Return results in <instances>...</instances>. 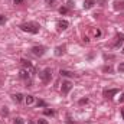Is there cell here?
<instances>
[{"instance_id":"7a4b0ae2","label":"cell","mask_w":124,"mask_h":124,"mask_svg":"<svg viewBox=\"0 0 124 124\" xmlns=\"http://www.w3.org/2000/svg\"><path fill=\"white\" fill-rule=\"evenodd\" d=\"M39 77H40V79H42L43 82H49L51 78H52V69H51V68H45V69L39 74Z\"/></svg>"},{"instance_id":"4dcf8cb0","label":"cell","mask_w":124,"mask_h":124,"mask_svg":"<svg viewBox=\"0 0 124 124\" xmlns=\"http://www.w3.org/2000/svg\"><path fill=\"white\" fill-rule=\"evenodd\" d=\"M123 52H124V51H123Z\"/></svg>"},{"instance_id":"52a82bcc","label":"cell","mask_w":124,"mask_h":124,"mask_svg":"<svg viewBox=\"0 0 124 124\" xmlns=\"http://www.w3.org/2000/svg\"><path fill=\"white\" fill-rule=\"evenodd\" d=\"M20 78L22 79H29L31 78V72L28 69H20Z\"/></svg>"},{"instance_id":"e0dca14e","label":"cell","mask_w":124,"mask_h":124,"mask_svg":"<svg viewBox=\"0 0 124 124\" xmlns=\"http://www.w3.org/2000/svg\"><path fill=\"white\" fill-rule=\"evenodd\" d=\"M36 105H38V107H46V102H45L43 100H38V102H36Z\"/></svg>"},{"instance_id":"4fadbf2b","label":"cell","mask_w":124,"mask_h":124,"mask_svg":"<svg viewBox=\"0 0 124 124\" xmlns=\"http://www.w3.org/2000/svg\"><path fill=\"white\" fill-rule=\"evenodd\" d=\"M63 52H65V48H63V46H58V48L55 49V55H56V56L63 55Z\"/></svg>"},{"instance_id":"ffe728a7","label":"cell","mask_w":124,"mask_h":124,"mask_svg":"<svg viewBox=\"0 0 124 124\" xmlns=\"http://www.w3.org/2000/svg\"><path fill=\"white\" fill-rule=\"evenodd\" d=\"M6 23V17L3 15H0V25H4Z\"/></svg>"},{"instance_id":"4316f807","label":"cell","mask_w":124,"mask_h":124,"mask_svg":"<svg viewBox=\"0 0 124 124\" xmlns=\"http://www.w3.org/2000/svg\"><path fill=\"white\" fill-rule=\"evenodd\" d=\"M1 114H7V110H6V107H4V108L1 110Z\"/></svg>"},{"instance_id":"d4e9b609","label":"cell","mask_w":124,"mask_h":124,"mask_svg":"<svg viewBox=\"0 0 124 124\" xmlns=\"http://www.w3.org/2000/svg\"><path fill=\"white\" fill-rule=\"evenodd\" d=\"M87 102H88V100H87V98H82V100L79 101V104H87Z\"/></svg>"},{"instance_id":"8992f818","label":"cell","mask_w":124,"mask_h":124,"mask_svg":"<svg viewBox=\"0 0 124 124\" xmlns=\"http://www.w3.org/2000/svg\"><path fill=\"white\" fill-rule=\"evenodd\" d=\"M22 65H23V66H25V68H26V69H28V71H29V72H33V71H35V69H33V66H32V63L29 61H26V59H22Z\"/></svg>"},{"instance_id":"f1b7e54d","label":"cell","mask_w":124,"mask_h":124,"mask_svg":"<svg viewBox=\"0 0 124 124\" xmlns=\"http://www.w3.org/2000/svg\"><path fill=\"white\" fill-rule=\"evenodd\" d=\"M121 116H123V118H124V108L121 110Z\"/></svg>"},{"instance_id":"9a60e30c","label":"cell","mask_w":124,"mask_h":124,"mask_svg":"<svg viewBox=\"0 0 124 124\" xmlns=\"http://www.w3.org/2000/svg\"><path fill=\"white\" fill-rule=\"evenodd\" d=\"M33 101H35V98H33V95H28V97L25 98V102H26L28 105H31V104H33Z\"/></svg>"},{"instance_id":"d6986e66","label":"cell","mask_w":124,"mask_h":124,"mask_svg":"<svg viewBox=\"0 0 124 124\" xmlns=\"http://www.w3.org/2000/svg\"><path fill=\"white\" fill-rule=\"evenodd\" d=\"M43 113H45V116H54V114H55V113H54V110H48V108H46Z\"/></svg>"},{"instance_id":"7402d4cb","label":"cell","mask_w":124,"mask_h":124,"mask_svg":"<svg viewBox=\"0 0 124 124\" xmlns=\"http://www.w3.org/2000/svg\"><path fill=\"white\" fill-rule=\"evenodd\" d=\"M66 7H68V9H71V7H74V1H71V0H69V1L66 3Z\"/></svg>"},{"instance_id":"ac0fdd59","label":"cell","mask_w":124,"mask_h":124,"mask_svg":"<svg viewBox=\"0 0 124 124\" xmlns=\"http://www.w3.org/2000/svg\"><path fill=\"white\" fill-rule=\"evenodd\" d=\"M13 124H25V121H23V118H20V117H17L15 121H13Z\"/></svg>"},{"instance_id":"83f0119b","label":"cell","mask_w":124,"mask_h":124,"mask_svg":"<svg viewBox=\"0 0 124 124\" xmlns=\"http://www.w3.org/2000/svg\"><path fill=\"white\" fill-rule=\"evenodd\" d=\"M120 102H124V94L121 95V98H120Z\"/></svg>"},{"instance_id":"7c38bea8","label":"cell","mask_w":124,"mask_h":124,"mask_svg":"<svg viewBox=\"0 0 124 124\" xmlns=\"http://www.w3.org/2000/svg\"><path fill=\"white\" fill-rule=\"evenodd\" d=\"M59 74H61L62 77H74V72L66 71V69H61V71H59Z\"/></svg>"},{"instance_id":"9c48e42d","label":"cell","mask_w":124,"mask_h":124,"mask_svg":"<svg viewBox=\"0 0 124 124\" xmlns=\"http://www.w3.org/2000/svg\"><path fill=\"white\" fill-rule=\"evenodd\" d=\"M68 26H69V23H68L66 20H61V22H58V28H59V31H65Z\"/></svg>"},{"instance_id":"277c9868","label":"cell","mask_w":124,"mask_h":124,"mask_svg":"<svg viewBox=\"0 0 124 124\" xmlns=\"http://www.w3.org/2000/svg\"><path fill=\"white\" fill-rule=\"evenodd\" d=\"M71 88H72V84H71L69 81H65V82H62V87H61L62 94H68L69 91H71Z\"/></svg>"},{"instance_id":"30bf717a","label":"cell","mask_w":124,"mask_h":124,"mask_svg":"<svg viewBox=\"0 0 124 124\" xmlns=\"http://www.w3.org/2000/svg\"><path fill=\"white\" fill-rule=\"evenodd\" d=\"M123 40H124V35H118V36H117V42L114 43V48H118V46L123 43Z\"/></svg>"},{"instance_id":"2e32d148","label":"cell","mask_w":124,"mask_h":124,"mask_svg":"<svg viewBox=\"0 0 124 124\" xmlns=\"http://www.w3.org/2000/svg\"><path fill=\"white\" fill-rule=\"evenodd\" d=\"M68 10H69V9H68V7H65V6H63V7H59V13H61V15H66V13H68Z\"/></svg>"},{"instance_id":"cb8c5ba5","label":"cell","mask_w":124,"mask_h":124,"mask_svg":"<svg viewBox=\"0 0 124 124\" xmlns=\"http://www.w3.org/2000/svg\"><path fill=\"white\" fill-rule=\"evenodd\" d=\"M36 124H48V121H46V120H42V118H40V120H38V123Z\"/></svg>"},{"instance_id":"ba28073f","label":"cell","mask_w":124,"mask_h":124,"mask_svg":"<svg viewBox=\"0 0 124 124\" xmlns=\"http://www.w3.org/2000/svg\"><path fill=\"white\" fill-rule=\"evenodd\" d=\"M94 4H95V0H85L82 6H84V9H87V10H88V9L94 7Z\"/></svg>"},{"instance_id":"3957f363","label":"cell","mask_w":124,"mask_h":124,"mask_svg":"<svg viewBox=\"0 0 124 124\" xmlns=\"http://www.w3.org/2000/svg\"><path fill=\"white\" fill-rule=\"evenodd\" d=\"M32 54L35 56H43L45 55V46H33L32 48Z\"/></svg>"},{"instance_id":"5b68a950","label":"cell","mask_w":124,"mask_h":124,"mask_svg":"<svg viewBox=\"0 0 124 124\" xmlns=\"http://www.w3.org/2000/svg\"><path fill=\"white\" fill-rule=\"evenodd\" d=\"M116 94H118V90H117V88H113V90H105V91H104V97H105V98H108V100H111Z\"/></svg>"},{"instance_id":"6da1fadb","label":"cell","mask_w":124,"mask_h":124,"mask_svg":"<svg viewBox=\"0 0 124 124\" xmlns=\"http://www.w3.org/2000/svg\"><path fill=\"white\" fill-rule=\"evenodd\" d=\"M20 29L23 32H28V33H38L39 29H40V26L38 25V23H35V22H28V23H22L20 25Z\"/></svg>"},{"instance_id":"8fae6325","label":"cell","mask_w":124,"mask_h":124,"mask_svg":"<svg viewBox=\"0 0 124 124\" xmlns=\"http://www.w3.org/2000/svg\"><path fill=\"white\" fill-rule=\"evenodd\" d=\"M114 9L116 10H124V1H116L114 3Z\"/></svg>"},{"instance_id":"44dd1931","label":"cell","mask_w":124,"mask_h":124,"mask_svg":"<svg viewBox=\"0 0 124 124\" xmlns=\"http://www.w3.org/2000/svg\"><path fill=\"white\" fill-rule=\"evenodd\" d=\"M117 69H118L120 72H124V62H121V63L118 65V68H117Z\"/></svg>"},{"instance_id":"484cf974","label":"cell","mask_w":124,"mask_h":124,"mask_svg":"<svg viewBox=\"0 0 124 124\" xmlns=\"http://www.w3.org/2000/svg\"><path fill=\"white\" fill-rule=\"evenodd\" d=\"M25 0H15V4H22Z\"/></svg>"},{"instance_id":"603a6c76","label":"cell","mask_w":124,"mask_h":124,"mask_svg":"<svg viewBox=\"0 0 124 124\" xmlns=\"http://www.w3.org/2000/svg\"><path fill=\"white\" fill-rule=\"evenodd\" d=\"M45 3H46L48 6H52V4L55 3V0H45Z\"/></svg>"},{"instance_id":"5bb4252c","label":"cell","mask_w":124,"mask_h":124,"mask_svg":"<svg viewBox=\"0 0 124 124\" xmlns=\"http://www.w3.org/2000/svg\"><path fill=\"white\" fill-rule=\"evenodd\" d=\"M13 100H15L16 102H22V101H23V95H22V94H15V95H13Z\"/></svg>"},{"instance_id":"f546056e","label":"cell","mask_w":124,"mask_h":124,"mask_svg":"<svg viewBox=\"0 0 124 124\" xmlns=\"http://www.w3.org/2000/svg\"><path fill=\"white\" fill-rule=\"evenodd\" d=\"M28 124H36V123H33V121H29V123H28Z\"/></svg>"}]
</instances>
